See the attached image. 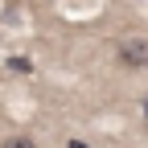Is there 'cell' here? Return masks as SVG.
<instances>
[{
  "mask_svg": "<svg viewBox=\"0 0 148 148\" xmlns=\"http://www.w3.org/2000/svg\"><path fill=\"white\" fill-rule=\"evenodd\" d=\"M115 62L123 70H144L148 66V37H123L115 45Z\"/></svg>",
  "mask_w": 148,
  "mask_h": 148,
  "instance_id": "1",
  "label": "cell"
},
{
  "mask_svg": "<svg viewBox=\"0 0 148 148\" xmlns=\"http://www.w3.org/2000/svg\"><path fill=\"white\" fill-rule=\"evenodd\" d=\"M66 148H90V144H82V140H66Z\"/></svg>",
  "mask_w": 148,
  "mask_h": 148,
  "instance_id": "3",
  "label": "cell"
},
{
  "mask_svg": "<svg viewBox=\"0 0 148 148\" xmlns=\"http://www.w3.org/2000/svg\"><path fill=\"white\" fill-rule=\"evenodd\" d=\"M0 148H37V140H33L29 132H12V136L0 140Z\"/></svg>",
  "mask_w": 148,
  "mask_h": 148,
  "instance_id": "2",
  "label": "cell"
},
{
  "mask_svg": "<svg viewBox=\"0 0 148 148\" xmlns=\"http://www.w3.org/2000/svg\"><path fill=\"white\" fill-rule=\"evenodd\" d=\"M144 119H148V95H144Z\"/></svg>",
  "mask_w": 148,
  "mask_h": 148,
  "instance_id": "4",
  "label": "cell"
}]
</instances>
